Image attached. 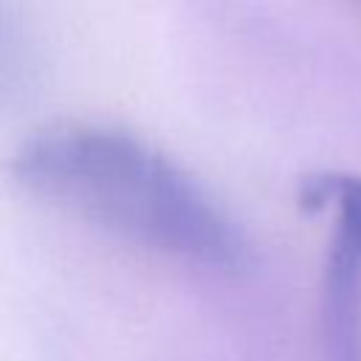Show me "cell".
Masks as SVG:
<instances>
[{"mask_svg":"<svg viewBox=\"0 0 361 361\" xmlns=\"http://www.w3.org/2000/svg\"><path fill=\"white\" fill-rule=\"evenodd\" d=\"M322 200L336 203V228L322 282V336L327 361H361V178L319 172Z\"/></svg>","mask_w":361,"mask_h":361,"instance_id":"cell-2","label":"cell"},{"mask_svg":"<svg viewBox=\"0 0 361 361\" xmlns=\"http://www.w3.org/2000/svg\"><path fill=\"white\" fill-rule=\"evenodd\" d=\"M8 172L34 195L152 251L217 271L248 265V243L223 206L127 130L45 127L20 141Z\"/></svg>","mask_w":361,"mask_h":361,"instance_id":"cell-1","label":"cell"},{"mask_svg":"<svg viewBox=\"0 0 361 361\" xmlns=\"http://www.w3.org/2000/svg\"><path fill=\"white\" fill-rule=\"evenodd\" d=\"M25 82H28V51L11 14L0 3V96L17 90Z\"/></svg>","mask_w":361,"mask_h":361,"instance_id":"cell-3","label":"cell"}]
</instances>
